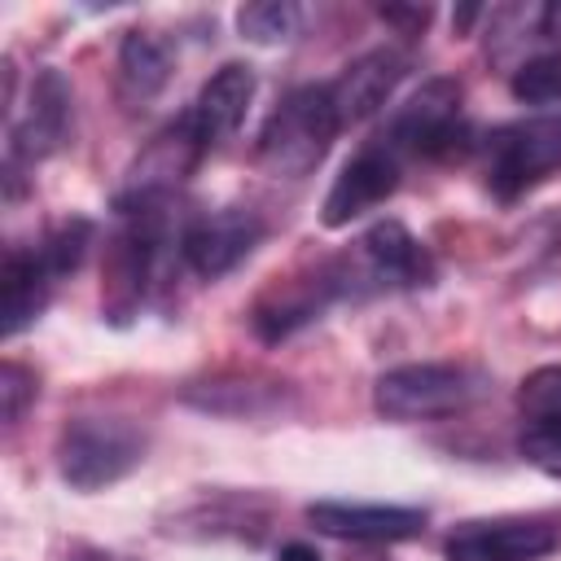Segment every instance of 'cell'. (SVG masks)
I'll use <instances>...</instances> for the list:
<instances>
[{"mask_svg": "<svg viewBox=\"0 0 561 561\" xmlns=\"http://www.w3.org/2000/svg\"><path fill=\"white\" fill-rule=\"evenodd\" d=\"M513 96L526 105H561V53H539L526 57L513 79H508Z\"/></svg>", "mask_w": 561, "mask_h": 561, "instance_id": "cell-22", "label": "cell"}, {"mask_svg": "<svg viewBox=\"0 0 561 561\" xmlns=\"http://www.w3.org/2000/svg\"><path fill=\"white\" fill-rule=\"evenodd\" d=\"M522 456H526L535 469H543L548 478H561V425H552V430L530 425V430L522 434Z\"/></svg>", "mask_w": 561, "mask_h": 561, "instance_id": "cell-24", "label": "cell"}, {"mask_svg": "<svg viewBox=\"0 0 561 561\" xmlns=\"http://www.w3.org/2000/svg\"><path fill=\"white\" fill-rule=\"evenodd\" d=\"M259 237H263V219L254 210L224 206L180 232V254L202 280H219L259 245Z\"/></svg>", "mask_w": 561, "mask_h": 561, "instance_id": "cell-11", "label": "cell"}, {"mask_svg": "<svg viewBox=\"0 0 561 561\" xmlns=\"http://www.w3.org/2000/svg\"><path fill=\"white\" fill-rule=\"evenodd\" d=\"M114 210L118 228L101 263V311L110 324H131L171 241V197H114Z\"/></svg>", "mask_w": 561, "mask_h": 561, "instance_id": "cell-1", "label": "cell"}, {"mask_svg": "<svg viewBox=\"0 0 561 561\" xmlns=\"http://www.w3.org/2000/svg\"><path fill=\"white\" fill-rule=\"evenodd\" d=\"M171 79V53L145 31H127L118 44V96L127 110L149 105Z\"/></svg>", "mask_w": 561, "mask_h": 561, "instance_id": "cell-18", "label": "cell"}, {"mask_svg": "<svg viewBox=\"0 0 561 561\" xmlns=\"http://www.w3.org/2000/svg\"><path fill=\"white\" fill-rule=\"evenodd\" d=\"M337 131L342 123H337L329 83H302L267 114L259 145H254L259 167L276 180H302L324 162Z\"/></svg>", "mask_w": 561, "mask_h": 561, "instance_id": "cell-2", "label": "cell"}, {"mask_svg": "<svg viewBox=\"0 0 561 561\" xmlns=\"http://www.w3.org/2000/svg\"><path fill=\"white\" fill-rule=\"evenodd\" d=\"M359 267L368 280H377L381 289H416L434 280V259L430 250L399 224V219H381L359 237Z\"/></svg>", "mask_w": 561, "mask_h": 561, "instance_id": "cell-14", "label": "cell"}, {"mask_svg": "<svg viewBox=\"0 0 561 561\" xmlns=\"http://www.w3.org/2000/svg\"><path fill=\"white\" fill-rule=\"evenodd\" d=\"M403 158H451L465 149L469 127L460 118V83L456 79H425L381 131Z\"/></svg>", "mask_w": 561, "mask_h": 561, "instance_id": "cell-6", "label": "cell"}, {"mask_svg": "<svg viewBox=\"0 0 561 561\" xmlns=\"http://www.w3.org/2000/svg\"><path fill=\"white\" fill-rule=\"evenodd\" d=\"M276 561H320V552L294 539V543H285V548H280V557H276Z\"/></svg>", "mask_w": 561, "mask_h": 561, "instance_id": "cell-27", "label": "cell"}, {"mask_svg": "<svg viewBox=\"0 0 561 561\" xmlns=\"http://www.w3.org/2000/svg\"><path fill=\"white\" fill-rule=\"evenodd\" d=\"M250 101H254V70L241 66V61L219 66V70L202 83V92H197V101H193V118H197L206 145H224V140L241 127Z\"/></svg>", "mask_w": 561, "mask_h": 561, "instance_id": "cell-17", "label": "cell"}, {"mask_svg": "<svg viewBox=\"0 0 561 561\" xmlns=\"http://www.w3.org/2000/svg\"><path fill=\"white\" fill-rule=\"evenodd\" d=\"M302 26V9L289 0H254L237 9V31L254 44H285Z\"/></svg>", "mask_w": 561, "mask_h": 561, "instance_id": "cell-19", "label": "cell"}, {"mask_svg": "<svg viewBox=\"0 0 561 561\" xmlns=\"http://www.w3.org/2000/svg\"><path fill=\"white\" fill-rule=\"evenodd\" d=\"M35 394H39L35 373L22 368L18 359H4V368H0V412H4V425H18L26 403H35Z\"/></svg>", "mask_w": 561, "mask_h": 561, "instance_id": "cell-23", "label": "cell"}, {"mask_svg": "<svg viewBox=\"0 0 561 561\" xmlns=\"http://www.w3.org/2000/svg\"><path fill=\"white\" fill-rule=\"evenodd\" d=\"M145 460V434L118 416H79L57 438V469L75 491H101Z\"/></svg>", "mask_w": 561, "mask_h": 561, "instance_id": "cell-4", "label": "cell"}, {"mask_svg": "<svg viewBox=\"0 0 561 561\" xmlns=\"http://www.w3.org/2000/svg\"><path fill=\"white\" fill-rule=\"evenodd\" d=\"M377 13H381V22L399 26L403 35H421V31L430 26V18H434V9H430V4H381Z\"/></svg>", "mask_w": 561, "mask_h": 561, "instance_id": "cell-25", "label": "cell"}, {"mask_svg": "<svg viewBox=\"0 0 561 561\" xmlns=\"http://www.w3.org/2000/svg\"><path fill=\"white\" fill-rule=\"evenodd\" d=\"M359 267L355 263H346V259H329V263H320L316 272H302V276H276L259 298H254V307H250V329L263 337V342H280V337H289L294 329H302V324H311L337 294H351V276H355Z\"/></svg>", "mask_w": 561, "mask_h": 561, "instance_id": "cell-7", "label": "cell"}, {"mask_svg": "<svg viewBox=\"0 0 561 561\" xmlns=\"http://www.w3.org/2000/svg\"><path fill=\"white\" fill-rule=\"evenodd\" d=\"M491 377L478 364H399L386 368L373 386V408L386 421H430V416H451L486 394Z\"/></svg>", "mask_w": 561, "mask_h": 561, "instance_id": "cell-3", "label": "cell"}, {"mask_svg": "<svg viewBox=\"0 0 561 561\" xmlns=\"http://www.w3.org/2000/svg\"><path fill=\"white\" fill-rule=\"evenodd\" d=\"M399 175H403V153L373 136L333 180V188L324 193V206H320V219L324 228H346L351 219L368 215L373 206H381L394 188H399Z\"/></svg>", "mask_w": 561, "mask_h": 561, "instance_id": "cell-8", "label": "cell"}, {"mask_svg": "<svg viewBox=\"0 0 561 561\" xmlns=\"http://www.w3.org/2000/svg\"><path fill=\"white\" fill-rule=\"evenodd\" d=\"M557 548V530L539 517H478L460 522L443 557L447 561H539Z\"/></svg>", "mask_w": 561, "mask_h": 561, "instance_id": "cell-10", "label": "cell"}, {"mask_svg": "<svg viewBox=\"0 0 561 561\" xmlns=\"http://www.w3.org/2000/svg\"><path fill=\"white\" fill-rule=\"evenodd\" d=\"M517 408L530 425H543V430L561 425V364H543L526 373L517 386Z\"/></svg>", "mask_w": 561, "mask_h": 561, "instance_id": "cell-21", "label": "cell"}, {"mask_svg": "<svg viewBox=\"0 0 561 561\" xmlns=\"http://www.w3.org/2000/svg\"><path fill=\"white\" fill-rule=\"evenodd\" d=\"M206 149H210V145H206V136H202L193 110H184L175 123H167V127L136 153V162L127 167V184H123L118 197H171V193L197 171V162H202Z\"/></svg>", "mask_w": 561, "mask_h": 561, "instance_id": "cell-9", "label": "cell"}, {"mask_svg": "<svg viewBox=\"0 0 561 561\" xmlns=\"http://www.w3.org/2000/svg\"><path fill=\"white\" fill-rule=\"evenodd\" d=\"M53 285L57 276L44 267L35 245H9L0 263V333L18 337L26 324H35L53 298Z\"/></svg>", "mask_w": 561, "mask_h": 561, "instance_id": "cell-16", "label": "cell"}, {"mask_svg": "<svg viewBox=\"0 0 561 561\" xmlns=\"http://www.w3.org/2000/svg\"><path fill=\"white\" fill-rule=\"evenodd\" d=\"M473 18H478V9H460V13H456V31H465Z\"/></svg>", "mask_w": 561, "mask_h": 561, "instance_id": "cell-28", "label": "cell"}, {"mask_svg": "<svg viewBox=\"0 0 561 561\" xmlns=\"http://www.w3.org/2000/svg\"><path fill=\"white\" fill-rule=\"evenodd\" d=\"M66 123H70V83L57 70H39L22 118L9 123V171L48 158L66 140Z\"/></svg>", "mask_w": 561, "mask_h": 561, "instance_id": "cell-12", "label": "cell"}, {"mask_svg": "<svg viewBox=\"0 0 561 561\" xmlns=\"http://www.w3.org/2000/svg\"><path fill=\"white\" fill-rule=\"evenodd\" d=\"M92 237H96V224H92V219H83V215H70V219L53 224V228H48V237H44L35 250H39L44 267L61 280V276H70V272L83 263V254H88Z\"/></svg>", "mask_w": 561, "mask_h": 561, "instance_id": "cell-20", "label": "cell"}, {"mask_svg": "<svg viewBox=\"0 0 561 561\" xmlns=\"http://www.w3.org/2000/svg\"><path fill=\"white\" fill-rule=\"evenodd\" d=\"M307 522L324 535L337 539H373V543H390V539H412L425 530V513L421 508H403V504H346V500H316L307 504Z\"/></svg>", "mask_w": 561, "mask_h": 561, "instance_id": "cell-15", "label": "cell"}, {"mask_svg": "<svg viewBox=\"0 0 561 561\" xmlns=\"http://www.w3.org/2000/svg\"><path fill=\"white\" fill-rule=\"evenodd\" d=\"M403 75H408V53H399V48H390V44L368 48L364 57H355V61L329 83L333 105H337V123L351 127V123L373 118V114L390 101V92L399 88Z\"/></svg>", "mask_w": 561, "mask_h": 561, "instance_id": "cell-13", "label": "cell"}, {"mask_svg": "<svg viewBox=\"0 0 561 561\" xmlns=\"http://www.w3.org/2000/svg\"><path fill=\"white\" fill-rule=\"evenodd\" d=\"M61 561H123V557H114V552H105L96 543H70Z\"/></svg>", "mask_w": 561, "mask_h": 561, "instance_id": "cell-26", "label": "cell"}, {"mask_svg": "<svg viewBox=\"0 0 561 561\" xmlns=\"http://www.w3.org/2000/svg\"><path fill=\"white\" fill-rule=\"evenodd\" d=\"M552 171H561V114L517 118L486 136V188L500 202L526 197Z\"/></svg>", "mask_w": 561, "mask_h": 561, "instance_id": "cell-5", "label": "cell"}]
</instances>
